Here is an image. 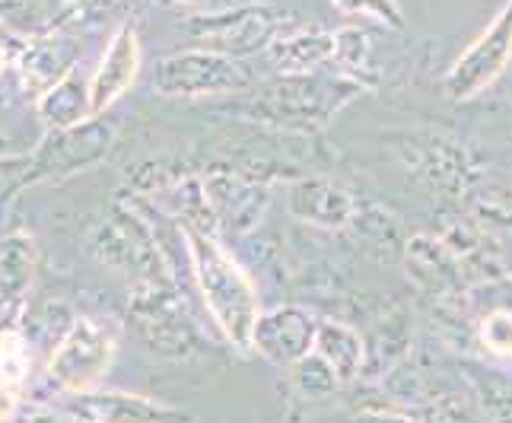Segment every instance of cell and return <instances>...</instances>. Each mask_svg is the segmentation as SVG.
Masks as SVG:
<instances>
[{"mask_svg":"<svg viewBox=\"0 0 512 423\" xmlns=\"http://www.w3.org/2000/svg\"><path fill=\"white\" fill-rule=\"evenodd\" d=\"M360 93V83L347 80L334 67H322L312 74H280L268 83H258L249 93L233 96L229 112L274 131L315 134L331 125V118L341 115Z\"/></svg>","mask_w":512,"mask_h":423,"instance_id":"6da1fadb","label":"cell"},{"mask_svg":"<svg viewBox=\"0 0 512 423\" xmlns=\"http://www.w3.org/2000/svg\"><path fill=\"white\" fill-rule=\"evenodd\" d=\"M188 255H191V280L198 296L214 319V328L242 354H252V334L261 319V299L249 271L229 255L217 236L185 226Z\"/></svg>","mask_w":512,"mask_h":423,"instance_id":"7a4b0ae2","label":"cell"},{"mask_svg":"<svg viewBox=\"0 0 512 423\" xmlns=\"http://www.w3.org/2000/svg\"><path fill=\"white\" fill-rule=\"evenodd\" d=\"M128 319L140 344L166 360H191L204 354V334L191 319L188 303L172 280H144L128 296Z\"/></svg>","mask_w":512,"mask_h":423,"instance_id":"3957f363","label":"cell"},{"mask_svg":"<svg viewBox=\"0 0 512 423\" xmlns=\"http://www.w3.org/2000/svg\"><path fill=\"white\" fill-rule=\"evenodd\" d=\"M90 249L99 258V264L134 277V284H144V280H172L160 252V242L153 236V226L147 223L144 210L134 201L131 204L118 201L96 223L90 236Z\"/></svg>","mask_w":512,"mask_h":423,"instance_id":"277c9868","label":"cell"},{"mask_svg":"<svg viewBox=\"0 0 512 423\" xmlns=\"http://www.w3.org/2000/svg\"><path fill=\"white\" fill-rule=\"evenodd\" d=\"M255 86V70L210 48H185L163 58L153 70V90L166 99L242 96Z\"/></svg>","mask_w":512,"mask_h":423,"instance_id":"5b68a950","label":"cell"},{"mask_svg":"<svg viewBox=\"0 0 512 423\" xmlns=\"http://www.w3.org/2000/svg\"><path fill=\"white\" fill-rule=\"evenodd\" d=\"M118 354V334L112 325H105L90 315H77L64 341L55 347V354L45 360V382L55 395L93 392L109 376V369Z\"/></svg>","mask_w":512,"mask_h":423,"instance_id":"8992f818","label":"cell"},{"mask_svg":"<svg viewBox=\"0 0 512 423\" xmlns=\"http://www.w3.org/2000/svg\"><path fill=\"white\" fill-rule=\"evenodd\" d=\"M287 23L290 16L274 4H239L233 10L191 16L185 32L201 48L242 61L258 55V51H268V45L287 29Z\"/></svg>","mask_w":512,"mask_h":423,"instance_id":"52a82bcc","label":"cell"},{"mask_svg":"<svg viewBox=\"0 0 512 423\" xmlns=\"http://www.w3.org/2000/svg\"><path fill=\"white\" fill-rule=\"evenodd\" d=\"M118 137V125L109 118H90L67 131H45L39 147L29 153V185L67 179V175L83 172L102 163L112 153Z\"/></svg>","mask_w":512,"mask_h":423,"instance_id":"ba28073f","label":"cell"},{"mask_svg":"<svg viewBox=\"0 0 512 423\" xmlns=\"http://www.w3.org/2000/svg\"><path fill=\"white\" fill-rule=\"evenodd\" d=\"M509 64H512V0H506L500 13L493 16V23L449 67V74L443 80V93L455 102H468L474 96H481L487 86L497 83Z\"/></svg>","mask_w":512,"mask_h":423,"instance_id":"9c48e42d","label":"cell"},{"mask_svg":"<svg viewBox=\"0 0 512 423\" xmlns=\"http://www.w3.org/2000/svg\"><path fill=\"white\" fill-rule=\"evenodd\" d=\"M204 198L214 223L233 236H245L264 220L271 204V191L264 182L252 179L239 169H207L204 175Z\"/></svg>","mask_w":512,"mask_h":423,"instance_id":"30bf717a","label":"cell"},{"mask_svg":"<svg viewBox=\"0 0 512 423\" xmlns=\"http://www.w3.org/2000/svg\"><path fill=\"white\" fill-rule=\"evenodd\" d=\"M55 408L80 423H194V414L172 408L166 401L112 389L58 395Z\"/></svg>","mask_w":512,"mask_h":423,"instance_id":"8fae6325","label":"cell"},{"mask_svg":"<svg viewBox=\"0 0 512 423\" xmlns=\"http://www.w3.org/2000/svg\"><path fill=\"white\" fill-rule=\"evenodd\" d=\"M319 319L303 306H274L261 312L252 334V354L280 369H293L315 350Z\"/></svg>","mask_w":512,"mask_h":423,"instance_id":"7c38bea8","label":"cell"},{"mask_svg":"<svg viewBox=\"0 0 512 423\" xmlns=\"http://www.w3.org/2000/svg\"><path fill=\"white\" fill-rule=\"evenodd\" d=\"M77 58H80V42L74 35L64 29H51L16 48L13 67H16V77L23 83V90L39 99L67 74H74Z\"/></svg>","mask_w":512,"mask_h":423,"instance_id":"4fadbf2b","label":"cell"},{"mask_svg":"<svg viewBox=\"0 0 512 423\" xmlns=\"http://www.w3.org/2000/svg\"><path fill=\"white\" fill-rule=\"evenodd\" d=\"M140 61H144V51H140V35H137L134 23L118 26L99 67H96L93 80H90L93 118H102L121 96L131 90L140 74Z\"/></svg>","mask_w":512,"mask_h":423,"instance_id":"5bb4252c","label":"cell"},{"mask_svg":"<svg viewBox=\"0 0 512 423\" xmlns=\"http://www.w3.org/2000/svg\"><path fill=\"white\" fill-rule=\"evenodd\" d=\"M290 217L322 229H344L357 220L360 207L347 188L325 179V175H299L287 188Z\"/></svg>","mask_w":512,"mask_h":423,"instance_id":"9a60e30c","label":"cell"},{"mask_svg":"<svg viewBox=\"0 0 512 423\" xmlns=\"http://www.w3.org/2000/svg\"><path fill=\"white\" fill-rule=\"evenodd\" d=\"M39 271V245L29 233H0V325L20 319Z\"/></svg>","mask_w":512,"mask_h":423,"instance_id":"2e32d148","label":"cell"},{"mask_svg":"<svg viewBox=\"0 0 512 423\" xmlns=\"http://www.w3.org/2000/svg\"><path fill=\"white\" fill-rule=\"evenodd\" d=\"M268 61L274 64L277 74H312L322 70L334 58V32H325L319 26L303 29H284L268 45Z\"/></svg>","mask_w":512,"mask_h":423,"instance_id":"e0dca14e","label":"cell"},{"mask_svg":"<svg viewBox=\"0 0 512 423\" xmlns=\"http://www.w3.org/2000/svg\"><path fill=\"white\" fill-rule=\"evenodd\" d=\"M315 354H319L334 373H338L341 385L353 382L366 373V338L360 328H353L338 319H319V331H315Z\"/></svg>","mask_w":512,"mask_h":423,"instance_id":"ac0fdd59","label":"cell"},{"mask_svg":"<svg viewBox=\"0 0 512 423\" xmlns=\"http://www.w3.org/2000/svg\"><path fill=\"white\" fill-rule=\"evenodd\" d=\"M35 112H39L48 131H67L83 125V121L93 118L90 83L80 80L77 74H67L61 83H55L48 93L35 99Z\"/></svg>","mask_w":512,"mask_h":423,"instance_id":"d6986e66","label":"cell"},{"mask_svg":"<svg viewBox=\"0 0 512 423\" xmlns=\"http://www.w3.org/2000/svg\"><path fill=\"white\" fill-rule=\"evenodd\" d=\"M35 347L20 331V325H0V395L26 401V392L35 376Z\"/></svg>","mask_w":512,"mask_h":423,"instance_id":"ffe728a7","label":"cell"},{"mask_svg":"<svg viewBox=\"0 0 512 423\" xmlns=\"http://www.w3.org/2000/svg\"><path fill=\"white\" fill-rule=\"evenodd\" d=\"M465 385L487 423H512V373L493 366H462Z\"/></svg>","mask_w":512,"mask_h":423,"instance_id":"44dd1931","label":"cell"},{"mask_svg":"<svg viewBox=\"0 0 512 423\" xmlns=\"http://www.w3.org/2000/svg\"><path fill=\"white\" fill-rule=\"evenodd\" d=\"M150 0H70V4L55 16V26L51 29H96L105 23H118L125 26L131 23V16H137Z\"/></svg>","mask_w":512,"mask_h":423,"instance_id":"7402d4cb","label":"cell"},{"mask_svg":"<svg viewBox=\"0 0 512 423\" xmlns=\"http://www.w3.org/2000/svg\"><path fill=\"white\" fill-rule=\"evenodd\" d=\"M0 26L16 42H29L35 35L51 32V16H45L39 0H0Z\"/></svg>","mask_w":512,"mask_h":423,"instance_id":"603a6c76","label":"cell"},{"mask_svg":"<svg viewBox=\"0 0 512 423\" xmlns=\"http://www.w3.org/2000/svg\"><path fill=\"white\" fill-rule=\"evenodd\" d=\"M293 382H296V389L303 392V395H309V398H322V395H331L334 389H338L341 385V379H338V373H334V369L315 354L306 357V360H299L293 369Z\"/></svg>","mask_w":512,"mask_h":423,"instance_id":"cb8c5ba5","label":"cell"},{"mask_svg":"<svg viewBox=\"0 0 512 423\" xmlns=\"http://www.w3.org/2000/svg\"><path fill=\"white\" fill-rule=\"evenodd\" d=\"M344 16H369L388 29H404V13L398 0H331Z\"/></svg>","mask_w":512,"mask_h":423,"instance_id":"d4e9b609","label":"cell"},{"mask_svg":"<svg viewBox=\"0 0 512 423\" xmlns=\"http://www.w3.org/2000/svg\"><path fill=\"white\" fill-rule=\"evenodd\" d=\"M481 344L497 357H512V312L509 309H493L481 319Z\"/></svg>","mask_w":512,"mask_h":423,"instance_id":"484cf974","label":"cell"},{"mask_svg":"<svg viewBox=\"0 0 512 423\" xmlns=\"http://www.w3.org/2000/svg\"><path fill=\"white\" fill-rule=\"evenodd\" d=\"M29 185V153H0V210Z\"/></svg>","mask_w":512,"mask_h":423,"instance_id":"4316f807","label":"cell"},{"mask_svg":"<svg viewBox=\"0 0 512 423\" xmlns=\"http://www.w3.org/2000/svg\"><path fill=\"white\" fill-rule=\"evenodd\" d=\"M7 423H80V420H74L58 408H42V404L16 401V408L10 411Z\"/></svg>","mask_w":512,"mask_h":423,"instance_id":"83f0119b","label":"cell"},{"mask_svg":"<svg viewBox=\"0 0 512 423\" xmlns=\"http://www.w3.org/2000/svg\"><path fill=\"white\" fill-rule=\"evenodd\" d=\"M10 58H13V48L0 45V77H4V70L10 67Z\"/></svg>","mask_w":512,"mask_h":423,"instance_id":"f1b7e54d","label":"cell"},{"mask_svg":"<svg viewBox=\"0 0 512 423\" xmlns=\"http://www.w3.org/2000/svg\"><path fill=\"white\" fill-rule=\"evenodd\" d=\"M0 45H7V48H16V39H13V35L4 29V26H0Z\"/></svg>","mask_w":512,"mask_h":423,"instance_id":"f546056e","label":"cell"},{"mask_svg":"<svg viewBox=\"0 0 512 423\" xmlns=\"http://www.w3.org/2000/svg\"><path fill=\"white\" fill-rule=\"evenodd\" d=\"M172 4H179V7H207L210 0H172Z\"/></svg>","mask_w":512,"mask_h":423,"instance_id":"4dcf8cb0","label":"cell"},{"mask_svg":"<svg viewBox=\"0 0 512 423\" xmlns=\"http://www.w3.org/2000/svg\"><path fill=\"white\" fill-rule=\"evenodd\" d=\"M55 4H58V10H64V7L70 4V0H55Z\"/></svg>","mask_w":512,"mask_h":423,"instance_id":"1f68e13d","label":"cell"}]
</instances>
